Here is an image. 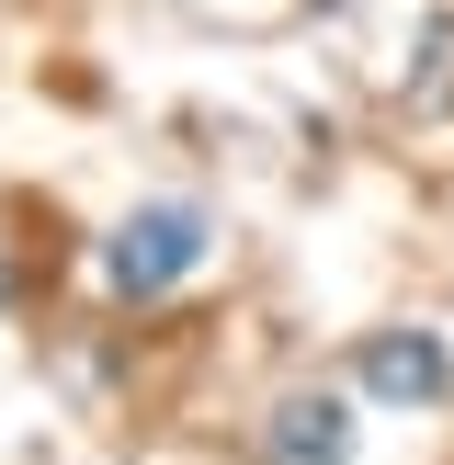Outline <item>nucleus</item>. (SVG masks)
Instances as JSON below:
<instances>
[{
	"label": "nucleus",
	"mask_w": 454,
	"mask_h": 465,
	"mask_svg": "<svg viewBox=\"0 0 454 465\" xmlns=\"http://www.w3.org/2000/svg\"><path fill=\"white\" fill-rule=\"evenodd\" d=\"M193 262H204V204H136V216L103 239L114 295H171Z\"/></svg>",
	"instance_id": "f257e3e1"
},
{
	"label": "nucleus",
	"mask_w": 454,
	"mask_h": 465,
	"mask_svg": "<svg viewBox=\"0 0 454 465\" xmlns=\"http://www.w3.org/2000/svg\"><path fill=\"white\" fill-rule=\"evenodd\" d=\"M443 386H454V363H443V341H431V330H375V341H363V398L431 409Z\"/></svg>",
	"instance_id": "f03ea898"
},
{
	"label": "nucleus",
	"mask_w": 454,
	"mask_h": 465,
	"mask_svg": "<svg viewBox=\"0 0 454 465\" xmlns=\"http://www.w3.org/2000/svg\"><path fill=\"white\" fill-rule=\"evenodd\" d=\"M262 465H352V409H340L330 386L284 398V409L262 420Z\"/></svg>",
	"instance_id": "7ed1b4c3"
},
{
	"label": "nucleus",
	"mask_w": 454,
	"mask_h": 465,
	"mask_svg": "<svg viewBox=\"0 0 454 465\" xmlns=\"http://www.w3.org/2000/svg\"><path fill=\"white\" fill-rule=\"evenodd\" d=\"M0 295H12V262H0Z\"/></svg>",
	"instance_id": "20e7f679"
}]
</instances>
